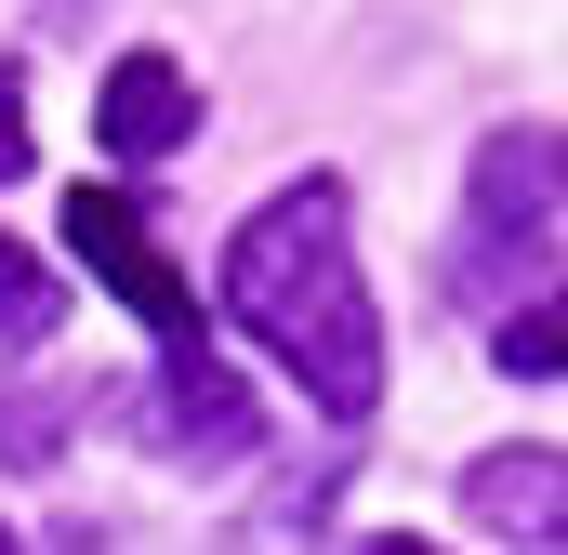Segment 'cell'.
I'll return each instance as SVG.
<instances>
[{"label":"cell","mask_w":568,"mask_h":555,"mask_svg":"<svg viewBox=\"0 0 568 555\" xmlns=\"http://www.w3.org/2000/svg\"><path fill=\"white\" fill-rule=\"evenodd\" d=\"M489 344H503V371H516V384H556V371H568V278L542 291V304H516Z\"/></svg>","instance_id":"obj_9"},{"label":"cell","mask_w":568,"mask_h":555,"mask_svg":"<svg viewBox=\"0 0 568 555\" xmlns=\"http://www.w3.org/2000/svg\"><path fill=\"white\" fill-rule=\"evenodd\" d=\"M463 529H489V543H568V450H489L463 476Z\"/></svg>","instance_id":"obj_6"},{"label":"cell","mask_w":568,"mask_h":555,"mask_svg":"<svg viewBox=\"0 0 568 555\" xmlns=\"http://www.w3.org/2000/svg\"><path fill=\"white\" fill-rule=\"evenodd\" d=\"M568 199V145L542 120H503V133L476 145V185H463V252H449V304H476V291H503V265H529L542 252V225H556Z\"/></svg>","instance_id":"obj_2"},{"label":"cell","mask_w":568,"mask_h":555,"mask_svg":"<svg viewBox=\"0 0 568 555\" xmlns=\"http://www.w3.org/2000/svg\"><path fill=\"white\" fill-rule=\"evenodd\" d=\"M53 317H67V278L40 265L27 239H0V344H40Z\"/></svg>","instance_id":"obj_7"},{"label":"cell","mask_w":568,"mask_h":555,"mask_svg":"<svg viewBox=\"0 0 568 555\" xmlns=\"http://www.w3.org/2000/svg\"><path fill=\"white\" fill-rule=\"evenodd\" d=\"M225 317H239L331 423H371V397H384V317H371V278H357L344 185H331V172L278 185V199L225 239Z\"/></svg>","instance_id":"obj_1"},{"label":"cell","mask_w":568,"mask_h":555,"mask_svg":"<svg viewBox=\"0 0 568 555\" xmlns=\"http://www.w3.org/2000/svg\"><path fill=\"white\" fill-rule=\"evenodd\" d=\"M133 423H145V450H172V463H239V450L265 436L252 384H239L212 344H172V357H159V384L133 397Z\"/></svg>","instance_id":"obj_4"},{"label":"cell","mask_w":568,"mask_h":555,"mask_svg":"<svg viewBox=\"0 0 568 555\" xmlns=\"http://www.w3.org/2000/svg\"><path fill=\"white\" fill-rule=\"evenodd\" d=\"M13 172H27V80L0 67V185H13Z\"/></svg>","instance_id":"obj_10"},{"label":"cell","mask_w":568,"mask_h":555,"mask_svg":"<svg viewBox=\"0 0 568 555\" xmlns=\"http://www.w3.org/2000/svg\"><path fill=\"white\" fill-rule=\"evenodd\" d=\"M185 133H199V80H185L172 53H120L106 93H93V145H106L120 172H145V159H172Z\"/></svg>","instance_id":"obj_5"},{"label":"cell","mask_w":568,"mask_h":555,"mask_svg":"<svg viewBox=\"0 0 568 555\" xmlns=\"http://www.w3.org/2000/svg\"><path fill=\"white\" fill-rule=\"evenodd\" d=\"M67 411H80V384H13V397H0V463H13V476H40V463H53V436H67Z\"/></svg>","instance_id":"obj_8"},{"label":"cell","mask_w":568,"mask_h":555,"mask_svg":"<svg viewBox=\"0 0 568 555\" xmlns=\"http://www.w3.org/2000/svg\"><path fill=\"white\" fill-rule=\"evenodd\" d=\"M67 239H80V265L106 278V291L133 304L159 344H212V331H199V291H185V278H172V252L145 239L133 185H80V199H67Z\"/></svg>","instance_id":"obj_3"}]
</instances>
